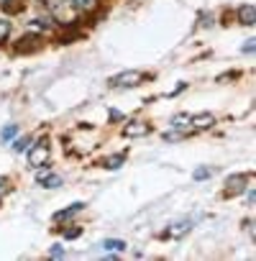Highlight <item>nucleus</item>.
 I'll return each mask as SVG.
<instances>
[{"label":"nucleus","mask_w":256,"mask_h":261,"mask_svg":"<svg viewBox=\"0 0 256 261\" xmlns=\"http://www.w3.org/2000/svg\"><path fill=\"white\" fill-rule=\"evenodd\" d=\"M141 82V72H123L110 80V87H136Z\"/></svg>","instance_id":"f257e3e1"},{"label":"nucleus","mask_w":256,"mask_h":261,"mask_svg":"<svg viewBox=\"0 0 256 261\" xmlns=\"http://www.w3.org/2000/svg\"><path fill=\"white\" fill-rule=\"evenodd\" d=\"M49 162V146L46 144H36L34 149H31V154H29V164L34 167V169H39V167H44Z\"/></svg>","instance_id":"f03ea898"},{"label":"nucleus","mask_w":256,"mask_h":261,"mask_svg":"<svg viewBox=\"0 0 256 261\" xmlns=\"http://www.w3.org/2000/svg\"><path fill=\"white\" fill-rule=\"evenodd\" d=\"M190 123H192L195 128H208V125H213V115H210V113H200V115H190Z\"/></svg>","instance_id":"7ed1b4c3"},{"label":"nucleus","mask_w":256,"mask_h":261,"mask_svg":"<svg viewBox=\"0 0 256 261\" xmlns=\"http://www.w3.org/2000/svg\"><path fill=\"white\" fill-rule=\"evenodd\" d=\"M39 185H41V187H46V190H54V187H59V185H62V179H59L57 174H44V177L39 174Z\"/></svg>","instance_id":"20e7f679"},{"label":"nucleus","mask_w":256,"mask_h":261,"mask_svg":"<svg viewBox=\"0 0 256 261\" xmlns=\"http://www.w3.org/2000/svg\"><path fill=\"white\" fill-rule=\"evenodd\" d=\"M82 207H85V202H72L67 210H59V213H57V220H67V218H72L74 213H80Z\"/></svg>","instance_id":"39448f33"},{"label":"nucleus","mask_w":256,"mask_h":261,"mask_svg":"<svg viewBox=\"0 0 256 261\" xmlns=\"http://www.w3.org/2000/svg\"><path fill=\"white\" fill-rule=\"evenodd\" d=\"M100 246L103 251H125V241H118V238H105Z\"/></svg>","instance_id":"423d86ee"},{"label":"nucleus","mask_w":256,"mask_h":261,"mask_svg":"<svg viewBox=\"0 0 256 261\" xmlns=\"http://www.w3.org/2000/svg\"><path fill=\"white\" fill-rule=\"evenodd\" d=\"M146 130H149V128H146L144 123H139V125H128L123 134H125V136H139V134H146Z\"/></svg>","instance_id":"0eeeda50"},{"label":"nucleus","mask_w":256,"mask_h":261,"mask_svg":"<svg viewBox=\"0 0 256 261\" xmlns=\"http://www.w3.org/2000/svg\"><path fill=\"white\" fill-rule=\"evenodd\" d=\"M69 3L77 8V11H90L95 6V0H69Z\"/></svg>","instance_id":"6e6552de"},{"label":"nucleus","mask_w":256,"mask_h":261,"mask_svg":"<svg viewBox=\"0 0 256 261\" xmlns=\"http://www.w3.org/2000/svg\"><path fill=\"white\" fill-rule=\"evenodd\" d=\"M241 23H253V6L241 8Z\"/></svg>","instance_id":"1a4fd4ad"},{"label":"nucleus","mask_w":256,"mask_h":261,"mask_svg":"<svg viewBox=\"0 0 256 261\" xmlns=\"http://www.w3.org/2000/svg\"><path fill=\"white\" fill-rule=\"evenodd\" d=\"M16 134H18V125H8V128H3V134H0V139H3V141H11Z\"/></svg>","instance_id":"9d476101"},{"label":"nucleus","mask_w":256,"mask_h":261,"mask_svg":"<svg viewBox=\"0 0 256 261\" xmlns=\"http://www.w3.org/2000/svg\"><path fill=\"white\" fill-rule=\"evenodd\" d=\"M29 141H31V139H18V141L13 144V151H26V149H29Z\"/></svg>","instance_id":"9b49d317"},{"label":"nucleus","mask_w":256,"mask_h":261,"mask_svg":"<svg viewBox=\"0 0 256 261\" xmlns=\"http://www.w3.org/2000/svg\"><path fill=\"white\" fill-rule=\"evenodd\" d=\"M120 162H123V156L118 154V156H113V159H108V162H105V167H108V169H118V167H120Z\"/></svg>","instance_id":"f8f14e48"},{"label":"nucleus","mask_w":256,"mask_h":261,"mask_svg":"<svg viewBox=\"0 0 256 261\" xmlns=\"http://www.w3.org/2000/svg\"><path fill=\"white\" fill-rule=\"evenodd\" d=\"M8 31H11V26H8V21H3V18H0V41H3V39L8 36Z\"/></svg>","instance_id":"ddd939ff"},{"label":"nucleus","mask_w":256,"mask_h":261,"mask_svg":"<svg viewBox=\"0 0 256 261\" xmlns=\"http://www.w3.org/2000/svg\"><path fill=\"white\" fill-rule=\"evenodd\" d=\"M210 174H213L210 169H197V172H195V179H205V177H210Z\"/></svg>","instance_id":"4468645a"},{"label":"nucleus","mask_w":256,"mask_h":261,"mask_svg":"<svg viewBox=\"0 0 256 261\" xmlns=\"http://www.w3.org/2000/svg\"><path fill=\"white\" fill-rule=\"evenodd\" d=\"M49 253H52L54 258H59V256H64V248H62V246H54V248H52Z\"/></svg>","instance_id":"2eb2a0df"},{"label":"nucleus","mask_w":256,"mask_h":261,"mask_svg":"<svg viewBox=\"0 0 256 261\" xmlns=\"http://www.w3.org/2000/svg\"><path fill=\"white\" fill-rule=\"evenodd\" d=\"M6 190H8V179H6V177H0V195H3Z\"/></svg>","instance_id":"dca6fc26"},{"label":"nucleus","mask_w":256,"mask_h":261,"mask_svg":"<svg viewBox=\"0 0 256 261\" xmlns=\"http://www.w3.org/2000/svg\"><path fill=\"white\" fill-rule=\"evenodd\" d=\"M0 3H8V0H0Z\"/></svg>","instance_id":"f3484780"}]
</instances>
